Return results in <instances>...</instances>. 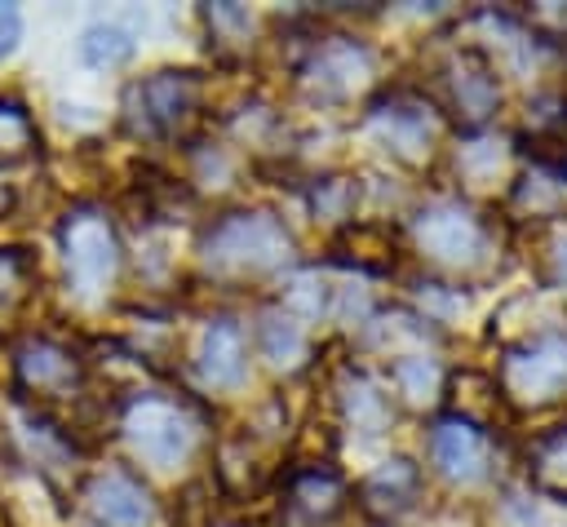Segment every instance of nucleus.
<instances>
[{"label": "nucleus", "instance_id": "obj_1", "mask_svg": "<svg viewBox=\"0 0 567 527\" xmlns=\"http://www.w3.org/2000/svg\"><path fill=\"white\" fill-rule=\"evenodd\" d=\"M93 509H97V518H102L106 527H142L146 514H151L146 492H142L133 478H124V474H111V478L97 483Z\"/></svg>", "mask_w": 567, "mask_h": 527}, {"label": "nucleus", "instance_id": "obj_2", "mask_svg": "<svg viewBox=\"0 0 567 527\" xmlns=\"http://www.w3.org/2000/svg\"><path fill=\"white\" fill-rule=\"evenodd\" d=\"M244 345H239V332L230 328V323H217L213 332H208V376L213 381H239V372H244Z\"/></svg>", "mask_w": 567, "mask_h": 527}, {"label": "nucleus", "instance_id": "obj_3", "mask_svg": "<svg viewBox=\"0 0 567 527\" xmlns=\"http://www.w3.org/2000/svg\"><path fill=\"white\" fill-rule=\"evenodd\" d=\"M128 53H133V40L115 27H89L84 40H80V58L89 66H120Z\"/></svg>", "mask_w": 567, "mask_h": 527}, {"label": "nucleus", "instance_id": "obj_4", "mask_svg": "<svg viewBox=\"0 0 567 527\" xmlns=\"http://www.w3.org/2000/svg\"><path fill=\"white\" fill-rule=\"evenodd\" d=\"M434 452H439V461L447 465V469H470V465H478V456H483V438L470 430V425H443L439 430V438H434Z\"/></svg>", "mask_w": 567, "mask_h": 527}, {"label": "nucleus", "instance_id": "obj_5", "mask_svg": "<svg viewBox=\"0 0 567 527\" xmlns=\"http://www.w3.org/2000/svg\"><path fill=\"white\" fill-rule=\"evenodd\" d=\"M22 40V13L13 4H0V58H9Z\"/></svg>", "mask_w": 567, "mask_h": 527}, {"label": "nucleus", "instance_id": "obj_6", "mask_svg": "<svg viewBox=\"0 0 567 527\" xmlns=\"http://www.w3.org/2000/svg\"><path fill=\"white\" fill-rule=\"evenodd\" d=\"M563 270H567V248H563Z\"/></svg>", "mask_w": 567, "mask_h": 527}]
</instances>
